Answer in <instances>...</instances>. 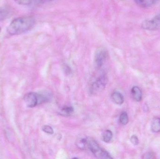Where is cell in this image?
I'll list each match as a JSON object with an SVG mask.
<instances>
[{
    "label": "cell",
    "instance_id": "9",
    "mask_svg": "<svg viewBox=\"0 0 160 159\" xmlns=\"http://www.w3.org/2000/svg\"><path fill=\"white\" fill-rule=\"evenodd\" d=\"M131 95L132 99L135 101H141L142 99V92L140 88L134 87L131 90Z\"/></svg>",
    "mask_w": 160,
    "mask_h": 159
},
{
    "label": "cell",
    "instance_id": "21",
    "mask_svg": "<svg viewBox=\"0 0 160 159\" xmlns=\"http://www.w3.org/2000/svg\"><path fill=\"white\" fill-rule=\"evenodd\" d=\"M1 30H2V29H1V27H0V33H1Z\"/></svg>",
    "mask_w": 160,
    "mask_h": 159
},
{
    "label": "cell",
    "instance_id": "3",
    "mask_svg": "<svg viewBox=\"0 0 160 159\" xmlns=\"http://www.w3.org/2000/svg\"><path fill=\"white\" fill-rule=\"evenodd\" d=\"M108 53L107 49L104 48L99 47L95 52V65L96 69H100L104 65L108 58Z\"/></svg>",
    "mask_w": 160,
    "mask_h": 159
},
{
    "label": "cell",
    "instance_id": "18",
    "mask_svg": "<svg viewBox=\"0 0 160 159\" xmlns=\"http://www.w3.org/2000/svg\"><path fill=\"white\" fill-rule=\"evenodd\" d=\"M130 141L134 145H137L139 144V139L136 135H132L131 137Z\"/></svg>",
    "mask_w": 160,
    "mask_h": 159
},
{
    "label": "cell",
    "instance_id": "1",
    "mask_svg": "<svg viewBox=\"0 0 160 159\" xmlns=\"http://www.w3.org/2000/svg\"><path fill=\"white\" fill-rule=\"evenodd\" d=\"M35 23L34 18L32 16H23L14 19L7 28L10 35L22 34L32 29Z\"/></svg>",
    "mask_w": 160,
    "mask_h": 159
},
{
    "label": "cell",
    "instance_id": "15",
    "mask_svg": "<svg viewBox=\"0 0 160 159\" xmlns=\"http://www.w3.org/2000/svg\"><path fill=\"white\" fill-rule=\"evenodd\" d=\"M119 121L123 125H126L129 121L128 116L126 112H123L120 115L119 117Z\"/></svg>",
    "mask_w": 160,
    "mask_h": 159
},
{
    "label": "cell",
    "instance_id": "5",
    "mask_svg": "<svg viewBox=\"0 0 160 159\" xmlns=\"http://www.w3.org/2000/svg\"><path fill=\"white\" fill-rule=\"evenodd\" d=\"M141 27L144 30H160V14L153 19L146 20L142 22Z\"/></svg>",
    "mask_w": 160,
    "mask_h": 159
},
{
    "label": "cell",
    "instance_id": "20",
    "mask_svg": "<svg viewBox=\"0 0 160 159\" xmlns=\"http://www.w3.org/2000/svg\"><path fill=\"white\" fill-rule=\"evenodd\" d=\"M64 69L65 72L66 73V74L69 75L71 73V72H72L70 67H68V65H66V66H65V68Z\"/></svg>",
    "mask_w": 160,
    "mask_h": 159
},
{
    "label": "cell",
    "instance_id": "10",
    "mask_svg": "<svg viewBox=\"0 0 160 159\" xmlns=\"http://www.w3.org/2000/svg\"><path fill=\"white\" fill-rule=\"evenodd\" d=\"M151 130L154 133H159L160 132V118H158L153 120L151 124Z\"/></svg>",
    "mask_w": 160,
    "mask_h": 159
},
{
    "label": "cell",
    "instance_id": "19",
    "mask_svg": "<svg viewBox=\"0 0 160 159\" xmlns=\"http://www.w3.org/2000/svg\"><path fill=\"white\" fill-rule=\"evenodd\" d=\"M154 158V154L152 153H145L143 156V159H153Z\"/></svg>",
    "mask_w": 160,
    "mask_h": 159
},
{
    "label": "cell",
    "instance_id": "12",
    "mask_svg": "<svg viewBox=\"0 0 160 159\" xmlns=\"http://www.w3.org/2000/svg\"><path fill=\"white\" fill-rule=\"evenodd\" d=\"M10 10L6 7L0 8V21L5 20L10 15Z\"/></svg>",
    "mask_w": 160,
    "mask_h": 159
},
{
    "label": "cell",
    "instance_id": "4",
    "mask_svg": "<svg viewBox=\"0 0 160 159\" xmlns=\"http://www.w3.org/2000/svg\"><path fill=\"white\" fill-rule=\"evenodd\" d=\"M108 82V79L105 75L100 77L91 85L90 92L93 95H96L102 92L105 88Z\"/></svg>",
    "mask_w": 160,
    "mask_h": 159
},
{
    "label": "cell",
    "instance_id": "13",
    "mask_svg": "<svg viewBox=\"0 0 160 159\" xmlns=\"http://www.w3.org/2000/svg\"><path fill=\"white\" fill-rule=\"evenodd\" d=\"M112 132L110 130H107L105 131L102 134V140L103 142L106 143H108L111 142L112 139Z\"/></svg>",
    "mask_w": 160,
    "mask_h": 159
},
{
    "label": "cell",
    "instance_id": "7",
    "mask_svg": "<svg viewBox=\"0 0 160 159\" xmlns=\"http://www.w3.org/2000/svg\"><path fill=\"white\" fill-rule=\"evenodd\" d=\"M134 1L139 6L147 8L157 3L159 0H134Z\"/></svg>",
    "mask_w": 160,
    "mask_h": 159
},
{
    "label": "cell",
    "instance_id": "8",
    "mask_svg": "<svg viewBox=\"0 0 160 159\" xmlns=\"http://www.w3.org/2000/svg\"><path fill=\"white\" fill-rule=\"evenodd\" d=\"M111 98L112 101L116 104L121 105L124 103V96L118 91H114L113 92L111 95Z\"/></svg>",
    "mask_w": 160,
    "mask_h": 159
},
{
    "label": "cell",
    "instance_id": "11",
    "mask_svg": "<svg viewBox=\"0 0 160 159\" xmlns=\"http://www.w3.org/2000/svg\"><path fill=\"white\" fill-rule=\"evenodd\" d=\"M74 109L71 106H65L61 110V115L64 116H69L74 112Z\"/></svg>",
    "mask_w": 160,
    "mask_h": 159
},
{
    "label": "cell",
    "instance_id": "16",
    "mask_svg": "<svg viewBox=\"0 0 160 159\" xmlns=\"http://www.w3.org/2000/svg\"><path fill=\"white\" fill-rule=\"evenodd\" d=\"M42 129L44 132L49 134H52L54 133L53 129L50 126L44 125L42 127Z\"/></svg>",
    "mask_w": 160,
    "mask_h": 159
},
{
    "label": "cell",
    "instance_id": "6",
    "mask_svg": "<svg viewBox=\"0 0 160 159\" xmlns=\"http://www.w3.org/2000/svg\"><path fill=\"white\" fill-rule=\"evenodd\" d=\"M24 101L28 107H35L39 104V94L35 92H30L25 95Z\"/></svg>",
    "mask_w": 160,
    "mask_h": 159
},
{
    "label": "cell",
    "instance_id": "14",
    "mask_svg": "<svg viewBox=\"0 0 160 159\" xmlns=\"http://www.w3.org/2000/svg\"><path fill=\"white\" fill-rule=\"evenodd\" d=\"M77 145L79 148L82 150H85L88 148L87 140L86 139H81L77 141Z\"/></svg>",
    "mask_w": 160,
    "mask_h": 159
},
{
    "label": "cell",
    "instance_id": "17",
    "mask_svg": "<svg viewBox=\"0 0 160 159\" xmlns=\"http://www.w3.org/2000/svg\"><path fill=\"white\" fill-rule=\"evenodd\" d=\"M18 4L27 5L32 3L33 0H14Z\"/></svg>",
    "mask_w": 160,
    "mask_h": 159
},
{
    "label": "cell",
    "instance_id": "2",
    "mask_svg": "<svg viewBox=\"0 0 160 159\" xmlns=\"http://www.w3.org/2000/svg\"><path fill=\"white\" fill-rule=\"evenodd\" d=\"M88 148L91 151L94 156L99 159H112L110 154L100 147L95 140L91 138H87Z\"/></svg>",
    "mask_w": 160,
    "mask_h": 159
}]
</instances>
